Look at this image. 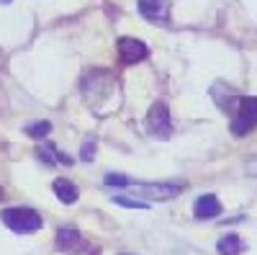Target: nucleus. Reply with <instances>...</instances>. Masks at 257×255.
I'll return each instance as SVG.
<instances>
[{
    "mask_svg": "<svg viewBox=\"0 0 257 255\" xmlns=\"http://www.w3.org/2000/svg\"><path fill=\"white\" fill-rule=\"evenodd\" d=\"M31 139H41V137H47L52 132V124L49 121H36V124H29L26 129H24Z\"/></svg>",
    "mask_w": 257,
    "mask_h": 255,
    "instance_id": "nucleus-13",
    "label": "nucleus"
},
{
    "mask_svg": "<svg viewBox=\"0 0 257 255\" xmlns=\"http://www.w3.org/2000/svg\"><path fill=\"white\" fill-rule=\"evenodd\" d=\"M118 54H121L123 65H137V62L149 57V49H147L144 41L132 39V36H123V39H118Z\"/></svg>",
    "mask_w": 257,
    "mask_h": 255,
    "instance_id": "nucleus-6",
    "label": "nucleus"
},
{
    "mask_svg": "<svg viewBox=\"0 0 257 255\" xmlns=\"http://www.w3.org/2000/svg\"><path fill=\"white\" fill-rule=\"evenodd\" d=\"M111 85H113V77L108 70H93L82 77V93L90 98V103H95L111 93Z\"/></svg>",
    "mask_w": 257,
    "mask_h": 255,
    "instance_id": "nucleus-3",
    "label": "nucleus"
},
{
    "mask_svg": "<svg viewBox=\"0 0 257 255\" xmlns=\"http://www.w3.org/2000/svg\"><path fill=\"white\" fill-rule=\"evenodd\" d=\"M231 116V132L237 137H247L257 129V98L254 96H239L237 106L229 111Z\"/></svg>",
    "mask_w": 257,
    "mask_h": 255,
    "instance_id": "nucleus-1",
    "label": "nucleus"
},
{
    "mask_svg": "<svg viewBox=\"0 0 257 255\" xmlns=\"http://www.w3.org/2000/svg\"><path fill=\"white\" fill-rule=\"evenodd\" d=\"M36 157H39L41 162H47V165H72V157L64 155V152H59L52 142L39 144V147H36Z\"/></svg>",
    "mask_w": 257,
    "mask_h": 255,
    "instance_id": "nucleus-9",
    "label": "nucleus"
},
{
    "mask_svg": "<svg viewBox=\"0 0 257 255\" xmlns=\"http://www.w3.org/2000/svg\"><path fill=\"white\" fill-rule=\"evenodd\" d=\"M0 219H3V224H6L8 229L18 232V235H31V232H36V229L44 227V219H41L39 211L26 209V206L6 209L3 214H0Z\"/></svg>",
    "mask_w": 257,
    "mask_h": 255,
    "instance_id": "nucleus-2",
    "label": "nucleus"
},
{
    "mask_svg": "<svg viewBox=\"0 0 257 255\" xmlns=\"http://www.w3.org/2000/svg\"><path fill=\"white\" fill-rule=\"evenodd\" d=\"M249 173H257V160H252V165H249Z\"/></svg>",
    "mask_w": 257,
    "mask_h": 255,
    "instance_id": "nucleus-17",
    "label": "nucleus"
},
{
    "mask_svg": "<svg viewBox=\"0 0 257 255\" xmlns=\"http://www.w3.org/2000/svg\"><path fill=\"white\" fill-rule=\"evenodd\" d=\"M0 201H3V188H0Z\"/></svg>",
    "mask_w": 257,
    "mask_h": 255,
    "instance_id": "nucleus-18",
    "label": "nucleus"
},
{
    "mask_svg": "<svg viewBox=\"0 0 257 255\" xmlns=\"http://www.w3.org/2000/svg\"><path fill=\"white\" fill-rule=\"evenodd\" d=\"M113 204H118V206H128V209H144V206H147V204H139V201H132V199H123V196H116Z\"/></svg>",
    "mask_w": 257,
    "mask_h": 255,
    "instance_id": "nucleus-14",
    "label": "nucleus"
},
{
    "mask_svg": "<svg viewBox=\"0 0 257 255\" xmlns=\"http://www.w3.org/2000/svg\"><path fill=\"white\" fill-rule=\"evenodd\" d=\"M105 183H108V186H128V178L126 176H116V173H111V176H105Z\"/></svg>",
    "mask_w": 257,
    "mask_h": 255,
    "instance_id": "nucleus-15",
    "label": "nucleus"
},
{
    "mask_svg": "<svg viewBox=\"0 0 257 255\" xmlns=\"http://www.w3.org/2000/svg\"><path fill=\"white\" fill-rule=\"evenodd\" d=\"M0 3H11V0H0Z\"/></svg>",
    "mask_w": 257,
    "mask_h": 255,
    "instance_id": "nucleus-19",
    "label": "nucleus"
},
{
    "mask_svg": "<svg viewBox=\"0 0 257 255\" xmlns=\"http://www.w3.org/2000/svg\"><path fill=\"white\" fill-rule=\"evenodd\" d=\"M139 13L152 24H162L170 16V0H139Z\"/></svg>",
    "mask_w": 257,
    "mask_h": 255,
    "instance_id": "nucleus-8",
    "label": "nucleus"
},
{
    "mask_svg": "<svg viewBox=\"0 0 257 255\" xmlns=\"http://www.w3.org/2000/svg\"><path fill=\"white\" fill-rule=\"evenodd\" d=\"M52 188H54V196H57L62 204H75V201L80 199V188H77L72 181L57 178V181L52 183Z\"/></svg>",
    "mask_w": 257,
    "mask_h": 255,
    "instance_id": "nucleus-11",
    "label": "nucleus"
},
{
    "mask_svg": "<svg viewBox=\"0 0 257 255\" xmlns=\"http://www.w3.org/2000/svg\"><path fill=\"white\" fill-rule=\"evenodd\" d=\"M183 183H147V186H137L132 188L137 196H144L149 201H167V199H175L183 194Z\"/></svg>",
    "mask_w": 257,
    "mask_h": 255,
    "instance_id": "nucleus-5",
    "label": "nucleus"
},
{
    "mask_svg": "<svg viewBox=\"0 0 257 255\" xmlns=\"http://www.w3.org/2000/svg\"><path fill=\"white\" fill-rule=\"evenodd\" d=\"M216 247H219V255H239V252L244 250L239 235H226V237H221Z\"/></svg>",
    "mask_w": 257,
    "mask_h": 255,
    "instance_id": "nucleus-12",
    "label": "nucleus"
},
{
    "mask_svg": "<svg viewBox=\"0 0 257 255\" xmlns=\"http://www.w3.org/2000/svg\"><path fill=\"white\" fill-rule=\"evenodd\" d=\"M57 250H62V252H82L85 240L75 227H62L57 232Z\"/></svg>",
    "mask_w": 257,
    "mask_h": 255,
    "instance_id": "nucleus-7",
    "label": "nucleus"
},
{
    "mask_svg": "<svg viewBox=\"0 0 257 255\" xmlns=\"http://www.w3.org/2000/svg\"><path fill=\"white\" fill-rule=\"evenodd\" d=\"M93 152H95V139L90 137V139H88V147H85V152H82V160L90 162V160H93Z\"/></svg>",
    "mask_w": 257,
    "mask_h": 255,
    "instance_id": "nucleus-16",
    "label": "nucleus"
},
{
    "mask_svg": "<svg viewBox=\"0 0 257 255\" xmlns=\"http://www.w3.org/2000/svg\"><path fill=\"white\" fill-rule=\"evenodd\" d=\"M193 214H196V219H213V217H219L221 214V204L216 196H201L196 201V206H193Z\"/></svg>",
    "mask_w": 257,
    "mask_h": 255,
    "instance_id": "nucleus-10",
    "label": "nucleus"
},
{
    "mask_svg": "<svg viewBox=\"0 0 257 255\" xmlns=\"http://www.w3.org/2000/svg\"><path fill=\"white\" fill-rule=\"evenodd\" d=\"M147 132L152 134V137H170V132H173V124H170V111H167V106L165 101H155L152 103V109H149L147 114Z\"/></svg>",
    "mask_w": 257,
    "mask_h": 255,
    "instance_id": "nucleus-4",
    "label": "nucleus"
}]
</instances>
